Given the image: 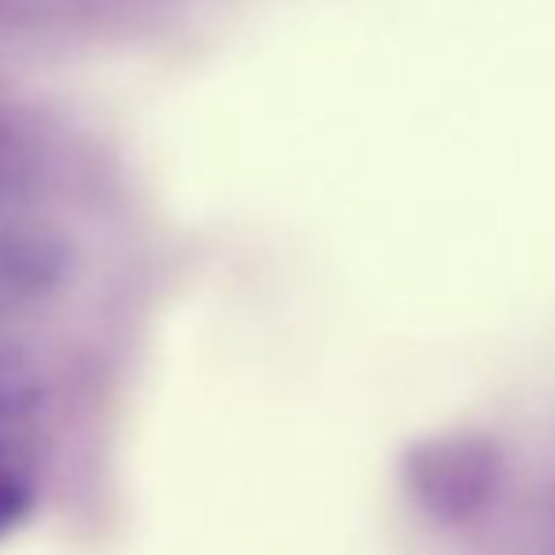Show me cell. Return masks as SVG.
Returning a JSON list of instances; mask_svg holds the SVG:
<instances>
[{
    "instance_id": "6da1fadb",
    "label": "cell",
    "mask_w": 555,
    "mask_h": 555,
    "mask_svg": "<svg viewBox=\"0 0 555 555\" xmlns=\"http://www.w3.org/2000/svg\"><path fill=\"white\" fill-rule=\"evenodd\" d=\"M193 0H0V46L114 50L152 42L182 23Z\"/></svg>"
}]
</instances>
